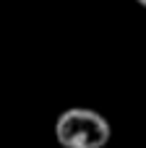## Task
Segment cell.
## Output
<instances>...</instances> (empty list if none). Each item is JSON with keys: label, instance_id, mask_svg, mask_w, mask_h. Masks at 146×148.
<instances>
[{"label": "cell", "instance_id": "cell-1", "mask_svg": "<svg viewBox=\"0 0 146 148\" xmlns=\"http://www.w3.org/2000/svg\"><path fill=\"white\" fill-rule=\"evenodd\" d=\"M110 135V122L94 109H65L55 122V138L63 148H104Z\"/></svg>", "mask_w": 146, "mask_h": 148}, {"label": "cell", "instance_id": "cell-2", "mask_svg": "<svg viewBox=\"0 0 146 148\" xmlns=\"http://www.w3.org/2000/svg\"><path fill=\"white\" fill-rule=\"evenodd\" d=\"M138 3H141V5H144V8H146V0H138Z\"/></svg>", "mask_w": 146, "mask_h": 148}]
</instances>
